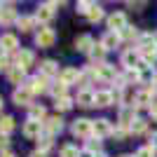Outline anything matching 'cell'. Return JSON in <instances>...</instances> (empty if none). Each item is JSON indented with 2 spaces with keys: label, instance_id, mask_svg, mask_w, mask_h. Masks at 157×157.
<instances>
[{
  "label": "cell",
  "instance_id": "cell-18",
  "mask_svg": "<svg viewBox=\"0 0 157 157\" xmlns=\"http://www.w3.org/2000/svg\"><path fill=\"white\" fill-rule=\"evenodd\" d=\"M94 45H96V42H94L92 35H80V38L75 40V49H78V52H85V54L92 52V47H94Z\"/></svg>",
  "mask_w": 157,
  "mask_h": 157
},
{
  "label": "cell",
  "instance_id": "cell-38",
  "mask_svg": "<svg viewBox=\"0 0 157 157\" xmlns=\"http://www.w3.org/2000/svg\"><path fill=\"white\" fill-rule=\"evenodd\" d=\"M134 157H155V148H152V145H143V148L136 150Z\"/></svg>",
  "mask_w": 157,
  "mask_h": 157
},
{
  "label": "cell",
  "instance_id": "cell-11",
  "mask_svg": "<svg viewBox=\"0 0 157 157\" xmlns=\"http://www.w3.org/2000/svg\"><path fill=\"white\" fill-rule=\"evenodd\" d=\"M152 89L150 87H145V89H141V92H136V101H134V108H150V103H152Z\"/></svg>",
  "mask_w": 157,
  "mask_h": 157
},
{
  "label": "cell",
  "instance_id": "cell-39",
  "mask_svg": "<svg viewBox=\"0 0 157 157\" xmlns=\"http://www.w3.org/2000/svg\"><path fill=\"white\" fill-rule=\"evenodd\" d=\"M113 136L117 138V141H124V138L129 136V129H122V127H117V129L113 131Z\"/></svg>",
  "mask_w": 157,
  "mask_h": 157
},
{
  "label": "cell",
  "instance_id": "cell-15",
  "mask_svg": "<svg viewBox=\"0 0 157 157\" xmlns=\"http://www.w3.org/2000/svg\"><path fill=\"white\" fill-rule=\"evenodd\" d=\"M31 98H33V94L28 92L26 87H19V89H14V94H12V101L17 105H31Z\"/></svg>",
  "mask_w": 157,
  "mask_h": 157
},
{
  "label": "cell",
  "instance_id": "cell-19",
  "mask_svg": "<svg viewBox=\"0 0 157 157\" xmlns=\"http://www.w3.org/2000/svg\"><path fill=\"white\" fill-rule=\"evenodd\" d=\"M134 110H136V108H122V110H120V127H122V129H129L131 122L136 120Z\"/></svg>",
  "mask_w": 157,
  "mask_h": 157
},
{
  "label": "cell",
  "instance_id": "cell-41",
  "mask_svg": "<svg viewBox=\"0 0 157 157\" xmlns=\"http://www.w3.org/2000/svg\"><path fill=\"white\" fill-rule=\"evenodd\" d=\"M0 71H12V63H10V59H7V56H0Z\"/></svg>",
  "mask_w": 157,
  "mask_h": 157
},
{
  "label": "cell",
  "instance_id": "cell-49",
  "mask_svg": "<svg viewBox=\"0 0 157 157\" xmlns=\"http://www.w3.org/2000/svg\"><path fill=\"white\" fill-rule=\"evenodd\" d=\"M155 47H157V33H155Z\"/></svg>",
  "mask_w": 157,
  "mask_h": 157
},
{
  "label": "cell",
  "instance_id": "cell-40",
  "mask_svg": "<svg viewBox=\"0 0 157 157\" xmlns=\"http://www.w3.org/2000/svg\"><path fill=\"white\" fill-rule=\"evenodd\" d=\"M92 5H94V2H87V0H82V2H78V12H80V14H89Z\"/></svg>",
  "mask_w": 157,
  "mask_h": 157
},
{
  "label": "cell",
  "instance_id": "cell-17",
  "mask_svg": "<svg viewBox=\"0 0 157 157\" xmlns=\"http://www.w3.org/2000/svg\"><path fill=\"white\" fill-rule=\"evenodd\" d=\"M113 101H115V96H113V92H108V89L94 92V105H98V108H105V105H110Z\"/></svg>",
  "mask_w": 157,
  "mask_h": 157
},
{
  "label": "cell",
  "instance_id": "cell-51",
  "mask_svg": "<svg viewBox=\"0 0 157 157\" xmlns=\"http://www.w3.org/2000/svg\"><path fill=\"white\" fill-rule=\"evenodd\" d=\"M122 157H134V155H122Z\"/></svg>",
  "mask_w": 157,
  "mask_h": 157
},
{
  "label": "cell",
  "instance_id": "cell-48",
  "mask_svg": "<svg viewBox=\"0 0 157 157\" xmlns=\"http://www.w3.org/2000/svg\"><path fill=\"white\" fill-rule=\"evenodd\" d=\"M94 157H108V155H103V152H98V155H94Z\"/></svg>",
  "mask_w": 157,
  "mask_h": 157
},
{
  "label": "cell",
  "instance_id": "cell-13",
  "mask_svg": "<svg viewBox=\"0 0 157 157\" xmlns=\"http://www.w3.org/2000/svg\"><path fill=\"white\" fill-rule=\"evenodd\" d=\"M59 63H56V61H52V59H47V61H42V63H40V75H42V78H54V75H59Z\"/></svg>",
  "mask_w": 157,
  "mask_h": 157
},
{
  "label": "cell",
  "instance_id": "cell-27",
  "mask_svg": "<svg viewBox=\"0 0 157 157\" xmlns=\"http://www.w3.org/2000/svg\"><path fill=\"white\" fill-rule=\"evenodd\" d=\"M14 19H17V12H14L12 5H5L0 10V21H2V24H12Z\"/></svg>",
  "mask_w": 157,
  "mask_h": 157
},
{
  "label": "cell",
  "instance_id": "cell-42",
  "mask_svg": "<svg viewBox=\"0 0 157 157\" xmlns=\"http://www.w3.org/2000/svg\"><path fill=\"white\" fill-rule=\"evenodd\" d=\"M7 148H10V141H7V136H0V155H2V152H7Z\"/></svg>",
  "mask_w": 157,
  "mask_h": 157
},
{
  "label": "cell",
  "instance_id": "cell-34",
  "mask_svg": "<svg viewBox=\"0 0 157 157\" xmlns=\"http://www.w3.org/2000/svg\"><path fill=\"white\" fill-rule=\"evenodd\" d=\"M54 105H56V110H71V108H73V98H71V96L56 98V101H54Z\"/></svg>",
  "mask_w": 157,
  "mask_h": 157
},
{
  "label": "cell",
  "instance_id": "cell-10",
  "mask_svg": "<svg viewBox=\"0 0 157 157\" xmlns=\"http://www.w3.org/2000/svg\"><path fill=\"white\" fill-rule=\"evenodd\" d=\"M14 61H17V68H21V71H26V68H31V66H33L35 56H33V52H31V49H21V52H17Z\"/></svg>",
  "mask_w": 157,
  "mask_h": 157
},
{
  "label": "cell",
  "instance_id": "cell-23",
  "mask_svg": "<svg viewBox=\"0 0 157 157\" xmlns=\"http://www.w3.org/2000/svg\"><path fill=\"white\" fill-rule=\"evenodd\" d=\"M145 131H148V122L141 120V117H136L134 122H131V127H129V134H134V136H141V134H145Z\"/></svg>",
  "mask_w": 157,
  "mask_h": 157
},
{
  "label": "cell",
  "instance_id": "cell-29",
  "mask_svg": "<svg viewBox=\"0 0 157 157\" xmlns=\"http://www.w3.org/2000/svg\"><path fill=\"white\" fill-rule=\"evenodd\" d=\"M66 92H68V87H66L63 82H54V85L49 87V94L54 96V101H56V98H63Z\"/></svg>",
  "mask_w": 157,
  "mask_h": 157
},
{
  "label": "cell",
  "instance_id": "cell-31",
  "mask_svg": "<svg viewBox=\"0 0 157 157\" xmlns=\"http://www.w3.org/2000/svg\"><path fill=\"white\" fill-rule=\"evenodd\" d=\"M87 19L92 21V24H98V21L103 19V7H101V5H92V10H89V14H87Z\"/></svg>",
  "mask_w": 157,
  "mask_h": 157
},
{
  "label": "cell",
  "instance_id": "cell-33",
  "mask_svg": "<svg viewBox=\"0 0 157 157\" xmlns=\"http://www.w3.org/2000/svg\"><path fill=\"white\" fill-rule=\"evenodd\" d=\"M120 38H122V40H136V42H138V38H141V33H138L136 28H131V26H127L124 31L120 33Z\"/></svg>",
  "mask_w": 157,
  "mask_h": 157
},
{
  "label": "cell",
  "instance_id": "cell-32",
  "mask_svg": "<svg viewBox=\"0 0 157 157\" xmlns=\"http://www.w3.org/2000/svg\"><path fill=\"white\" fill-rule=\"evenodd\" d=\"M85 150H87V152H92V155H98V152H101V138H96V136L87 138Z\"/></svg>",
  "mask_w": 157,
  "mask_h": 157
},
{
  "label": "cell",
  "instance_id": "cell-30",
  "mask_svg": "<svg viewBox=\"0 0 157 157\" xmlns=\"http://www.w3.org/2000/svg\"><path fill=\"white\" fill-rule=\"evenodd\" d=\"M28 120H35V122H45L47 120V113L42 105H31V117Z\"/></svg>",
  "mask_w": 157,
  "mask_h": 157
},
{
  "label": "cell",
  "instance_id": "cell-7",
  "mask_svg": "<svg viewBox=\"0 0 157 157\" xmlns=\"http://www.w3.org/2000/svg\"><path fill=\"white\" fill-rule=\"evenodd\" d=\"M113 124H110V120H94V136L96 138H105V136H113Z\"/></svg>",
  "mask_w": 157,
  "mask_h": 157
},
{
  "label": "cell",
  "instance_id": "cell-22",
  "mask_svg": "<svg viewBox=\"0 0 157 157\" xmlns=\"http://www.w3.org/2000/svg\"><path fill=\"white\" fill-rule=\"evenodd\" d=\"M78 105H82V108H89V105H94V92H89V89H82V92L78 94Z\"/></svg>",
  "mask_w": 157,
  "mask_h": 157
},
{
  "label": "cell",
  "instance_id": "cell-46",
  "mask_svg": "<svg viewBox=\"0 0 157 157\" xmlns=\"http://www.w3.org/2000/svg\"><path fill=\"white\" fill-rule=\"evenodd\" d=\"M31 157H47V155H45V152H38V150H35V152H33Z\"/></svg>",
  "mask_w": 157,
  "mask_h": 157
},
{
  "label": "cell",
  "instance_id": "cell-4",
  "mask_svg": "<svg viewBox=\"0 0 157 157\" xmlns=\"http://www.w3.org/2000/svg\"><path fill=\"white\" fill-rule=\"evenodd\" d=\"M63 2H45V5L38 7V12H35V19L38 21H52L54 14H56V7H61Z\"/></svg>",
  "mask_w": 157,
  "mask_h": 157
},
{
  "label": "cell",
  "instance_id": "cell-45",
  "mask_svg": "<svg viewBox=\"0 0 157 157\" xmlns=\"http://www.w3.org/2000/svg\"><path fill=\"white\" fill-rule=\"evenodd\" d=\"M80 157H94L92 152H87V150H80Z\"/></svg>",
  "mask_w": 157,
  "mask_h": 157
},
{
  "label": "cell",
  "instance_id": "cell-8",
  "mask_svg": "<svg viewBox=\"0 0 157 157\" xmlns=\"http://www.w3.org/2000/svg\"><path fill=\"white\" fill-rule=\"evenodd\" d=\"M42 131H45L42 122L26 120V124H24V136H26V138H40V136H42Z\"/></svg>",
  "mask_w": 157,
  "mask_h": 157
},
{
  "label": "cell",
  "instance_id": "cell-35",
  "mask_svg": "<svg viewBox=\"0 0 157 157\" xmlns=\"http://www.w3.org/2000/svg\"><path fill=\"white\" fill-rule=\"evenodd\" d=\"M52 148V136L47 134V136H40L38 138V152H47Z\"/></svg>",
  "mask_w": 157,
  "mask_h": 157
},
{
  "label": "cell",
  "instance_id": "cell-3",
  "mask_svg": "<svg viewBox=\"0 0 157 157\" xmlns=\"http://www.w3.org/2000/svg\"><path fill=\"white\" fill-rule=\"evenodd\" d=\"M54 40H56V33H54L52 28H40V31L35 33V45H38L40 49L52 47V45H54Z\"/></svg>",
  "mask_w": 157,
  "mask_h": 157
},
{
  "label": "cell",
  "instance_id": "cell-50",
  "mask_svg": "<svg viewBox=\"0 0 157 157\" xmlns=\"http://www.w3.org/2000/svg\"><path fill=\"white\" fill-rule=\"evenodd\" d=\"M0 110H2V98H0Z\"/></svg>",
  "mask_w": 157,
  "mask_h": 157
},
{
  "label": "cell",
  "instance_id": "cell-9",
  "mask_svg": "<svg viewBox=\"0 0 157 157\" xmlns=\"http://www.w3.org/2000/svg\"><path fill=\"white\" fill-rule=\"evenodd\" d=\"M31 94H42V92H49V87H47V78L42 75H35V78L28 80V87H26Z\"/></svg>",
  "mask_w": 157,
  "mask_h": 157
},
{
  "label": "cell",
  "instance_id": "cell-12",
  "mask_svg": "<svg viewBox=\"0 0 157 157\" xmlns=\"http://www.w3.org/2000/svg\"><path fill=\"white\" fill-rule=\"evenodd\" d=\"M42 127H45V131L49 136H54V134H59V131L63 129V120H61L59 115H54V117H47L45 122H42Z\"/></svg>",
  "mask_w": 157,
  "mask_h": 157
},
{
  "label": "cell",
  "instance_id": "cell-14",
  "mask_svg": "<svg viewBox=\"0 0 157 157\" xmlns=\"http://www.w3.org/2000/svg\"><path fill=\"white\" fill-rule=\"evenodd\" d=\"M17 47H19V40H17V35H12V33H5V35L0 38V52H17Z\"/></svg>",
  "mask_w": 157,
  "mask_h": 157
},
{
  "label": "cell",
  "instance_id": "cell-43",
  "mask_svg": "<svg viewBox=\"0 0 157 157\" xmlns=\"http://www.w3.org/2000/svg\"><path fill=\"white\" fill-rule=\"evenodd\" d=\"M148 2H129L127 7H131V10H141V7H145Z\"/></svg>",
  "mask_w": 157,
  "mask_h": 157
},
{
  "label": "cell",
  "instance_id": "cell-16",
  "mask_svg": "<svg viewBox=\"0 0 157 157\" xmlns=\"http://www.w3.org/2000/svg\"><path fill=\"white\" fill-rule=\"evenodd\" d=\"M78 80H80V71H75V68H63V71L59 73V82H63L66 87L75 85Z\"/></svg>",
  "mask_w": 157,
  "mask_h": 157
},
{
  "label": "cell",
  "instance_id": "cell-37",
  "mask_svg": "<svg viewBox=\"0 0 157 157\" xmlns=\"http://www.w3.org/2000/svg\"><path fill=\"white\" fill-rule=\"evenodd\" d=\"M61 157H80V150L75 145H63L61 148Z\"/></svg>",
  "mask_w": 157,
  "mask_h": 157
},
{
  "label": "cell",
  "instance_id": "cell-21",
  "mask_svg": "<svg viewBox=\"0 0 157 157\" xmlns=\"http://www.w3.org/2000/svg\"><path fill=\"white\" fill-rule=\"evenodd\" d=\"M105 52H108V49H105V47L98 42V45H94V47H92V52H89V59H92L96 66H101V63H105V61H103V59H105Z\"/></svg>",
  "mask_w": 157,
  "mask_h": 157
},
{
  "label": "cell",
  "instance_id": "cell-20",
  "mask_svg": "<svg viewBox=\"0 0 157 157\" xmlns=\"http://www.w3.org/2000/svg\"><path fill=\"white\" fill-rule=\"evenodd\" d=\"M120 42H122L120 33H113V31H108L103 35V40H101V45H103L105 49H115V47H120Z\"/></svg>",
  "mask_w": 157,
  "mask_h": 157
},
{
  "label": "cell",
  "instance_id": "cell-2",
  "mask_svg": "<svg viewBox=\"0 0 157 157\" xmlns=\"http://www.w3.org/2000/svg\"><path fill=\"white\" fill-rule=\"evenodd\" d=\"M141 63H143V59H141L138 49H127L122 54V66H124L127 71H141Z\"/></svg>",
  "mask_w": 157,
  "mask_h": 157
},
{
  "label": "cell",
  "instance_id": "cell-36",
  "mask_svg": "<svg viewBox=\"0 0 157 157\" xmlns=\"http://www.w3.org/2000/svg\"><path fill=\"white\" fill-rule=\"evenodd\" d=\"M138 78H141V73H138V71H124V75H122L124 85H131V82H138Z\"/></svg>",
  "mask_w": 157,
  "mask_h": 157
},
{
  "label": "cell",
  "instance_id": "cell-1",
  "mask_svg": "<svg viewBox=\"0 0 157 157\" xmlns=\"http://www.w3.org/2000/svg\"><path fill=\"white\" fill-rule=\"evenodd\" d=\"M71 131H73V136H78V138H92L94 136V122L92 120H85V117L75 120Z\"/></svg>",
  "mask_w": 157,
  "mask_h": 157
},
{
  "label": "cell",
  "instance_id": "cell-5",
  "mask_svg": "<svg viewBox=\"0 0 157 157\" xmlns=\"http://www.w3.org/2000/svg\"><path fill=\"white\" fill-rule=\"evenodd\" d=\"M127 26H129V24H127V14L124 12H113L110 17H108V28H110L113 33H122Z\"/></svg>",
  "mask_w": 157,
  "mask_h": 157
},
{
  "label": "cell",
  "instance_id": "cell-25",
  "mask_svg": "<svg viewBox=\"0 0 157 157\" xmlns=\"http://www.w3.org/2000/svg\"><path fill=\"white\" fill-rule=\"evenodd\" d=\"M12 129H14V117H10V115H2V117H0V136L12 134Z\"/></svg>",
  "mask_w": 157,
  "mask_h": 157
},
{
  "label": "cell",
  "instance_id": "cell-44",
  "mask_svg": "<svg viewBox=\"0 0 157 157\" xmlns=\"http://www.w3.org/2000/svg\"><path fill=\"white\" fill-rule=\"evenodd\" d=\"M148 145H152V148H155V150H157V131H155V134H152V136H150V143H148Z\"/></svg>",
  "mask_w": 157,
  "mask_h": 157
},
{
  "label": "cell",
  "instance_id": "cell-47",
  "mask_svg": "<svg viewBox=\"0 0 157 157\" xmlns=\"http://www.w3.org/2000/svg\"><path fill=\"white\" fill-rule=\"evenodd\" d=\"M0 157H14V155H12V152H2Z\"/></svg>",
  "mask_w": 157,
  "mask_h": 157
},
{
  "label": "cell",
  "instance_id": "cell-6",
  "mask_svg": "<svg viewBox=\"0 0 157 157\" xmlns=\"http://www.w3.org/2000/svg\"><path fill=\"white\" fill-rule=\"evenodd\" d=\"M94 71H96V80H103V82H115V80L120 78L110 63H101V66H96Z\"/></svg>",
  "mask_w": 157,
  "mask_h": 157
},
{
  "label": "cell",
  "instance_id": "cell-24",
  "mask_svg": "<svg viewBox=\"0 0 157 157\" xmlns=\"http://www.w3.org/2000/svg\"><path fill=\"white\" fill-rule=\"evenodd\" d=\"M7 75H10V82H12V85H24V82H26V71H21L17 66H14Z\"/></svg>",
  "mask_w": 157,
  "mask_h": 157
},
{
  "label": "cell",
  "instance_id": "cell-28",
  "mask_svg": "<svg viewBox=\"0 0 157 157\" xmlns=\"http://www.w3.org/2000/svg\"><path fill=\"white\" fill-rule=\"evenodd\" d=\"M141 73V78H138V82H141V85H148V82H155V68H152V66H148V68H143V71H138Z\"/></svg>",
  "mask_w": 157,
  "mask_h": 157
},
{
  "label": "cell",
  "instance_id": "cell-26",
  "mask_svg": "<svg viewBox=\"0 0 157 157\" xmlns=\"http://www.w3.org/2000/svg\"><path fill=\"white\" fill-rule=\"evenodd\" d=\"M35 24H38V19H35V17H19V19H17V26H19L24 33H26V31H33V28H35Z\"/></svg>",
  "mask_w": 157,
  "mask_h": 157
}]
</instances>
